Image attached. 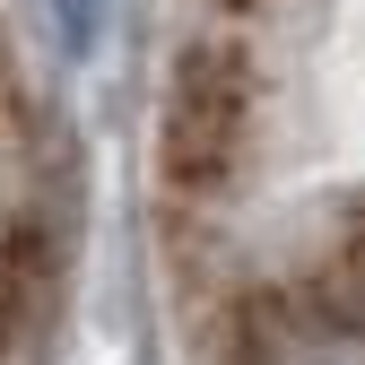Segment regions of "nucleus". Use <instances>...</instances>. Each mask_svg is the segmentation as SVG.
I'll return each instance as SVG.
<instances>
[{
	"label": "nucleus",
	"mask_w": 365,
	"mask_h": 365,
	"mask_svg": "<svg viewBox=\"0 0 365 365\" xmlns=\"http://www.w3.org/2000/svg\"><path fill=\"white\" fill-rule=\"evenodd\" d=\"M157 244L192 365H365V0H192Z\"/></svg>",
	"instance_id": "obj_1"
},
{
	"label": "nucleus",
	"mask_w": 365,
	"mask_h": 365,
	"mask_svg": "<svg viewBox=\"0 0 365 365\" xmlns=\"http://www.w3.org/2000/svg\"><path fill=\"white\" fill-rule=\"evenodd\" d=\"M53 157L35 140L18 61L0 43V365H26L43 287H53Z\"/></svg>",
	"instance_id": "obj_2"
}]
</instances>
